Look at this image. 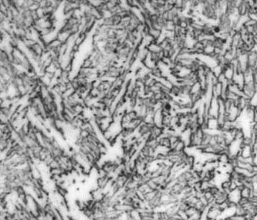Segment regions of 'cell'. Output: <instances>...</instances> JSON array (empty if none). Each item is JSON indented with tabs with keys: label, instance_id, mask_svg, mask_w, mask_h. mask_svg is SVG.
<instances>
[{
	"label": "cell",
	"instance_id": "cell-3",
	"mask_svg": "<svg viewBox=\"0 0 257 220\" xmlns=\"http://www.w3.org/2000/svg\"><path fill=\"white\" fill-rule=\"evenodd\" d=\"M253 193V191L251 189H250L248 188L245 187V186L240 190V194H241L242 197L247 198L248 200L252 196Z\"/></svg>",
	"mask_w": 257,
	"mask_h": 220
},
{
	"label": "cell",
	"instance_id": "cell-2",
	"mask_svg": "<svg viewBox=\"0 0 257 220\" xmlns=\"http://www.w3.org/2000/svg\"><path fill=\"white\" fill-rule=\"evenodd\" d=\"M253 155V145H243L240 150V156L245 158H250L252 157Z\"/></svg>",
	"mask_w": 257,
	"mask_h": 220
},
{
	"label": "cell",
	"instance_id": "cell-4",
	"mask_svg": "<svg viewBox=\"0 0 257 220\" xmlns=\"http://www.w3.org/2000/svg\"><path fill=\"white\" fill-rule=\"evenodd\" d=\"M253 122H257V108H256L254 112V117H253Z\"/></svg>",
	"mask_w": 257,
	"mask_h": 220
},
{
	"label": "cell",
	"instance_id": "cell-1",
	"mask_svg": "<svg viewBox=\"0 0 257 220\" xmlns=\"http://www.w3.org/2000/svg\"><path fill=\"white\" fill-rule=\"evenodd\" d=\"M241 198L242 196L240 194V191L238 188L231 191L227 195V201L229 203L237 205L239 203Z\"/></svg>",
	"mask_w": 257,
	"mask_h": 220
}]
</instances>
